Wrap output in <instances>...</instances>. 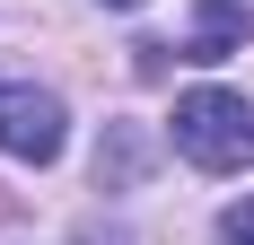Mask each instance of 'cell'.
Masks as SVG:
<instances>
[{
	"label": "cell",
	"instance_id": "obj_1",
	"mask_svg": "<svg viewBox=\"0 0 254 245\" xmlns=\"http://www.w3.org/2000/svg\"><path fill=\"white\" fill-rule=\"evenodd\" d=\"M176 149L193 167H210V175L254 167V105L237 97V88H193V97H176Z\"/></svg>",
	"mask_w": 254,
	"mask_h": 245
},
{
	"label": "cell",
	"instance_id": "obj_4",
	"mask_svg": "<svg viewBox=\"0 0 254 245\" xmlns=\"http://www.w3.org/2000/svg\"><path fill=\"white\" fill-rule=\"evenodd\" d=\"M219 245H254V193L219 210Z\"/></svg>",
	"mask_w": 254,
	"mask_h": 245
},
{
	"label": "cell",
	"instance_id": "obj_5",
	"mask_svg": "<svg viewBox=\"0 0 254 245\" xmlns=\"http://www.w3.org/2000/svg\"><path fill=\"white\" fill-rule=\"evenodd\" d=\"M105 9H140V0H105Z\"/></svg>",
	"mask_w": 254,
	"mask_h": 245
},
{
	"label": "cell",
	"instance_id": "obj_2",
	"mask_svg": "<svg viewBox=\"0 0 254 245\" xmlns=\"http://www.w3.org/2000/svg\"><path fill=\"white\" fill-rule=\"evenodd\" d=\"M62 97L44 88H0V158H18V167H53L62 158Z\"/></svg>",
	"mask_w": 254,
	"mask_h": 245
},
{
	"label": "cell",
	"instance_id": "obj_3",
	"mask_svg": "<svg viewBox=\"0 0 254 245\" xmlns=\"http://www.w3.org/2000/svg\"><path fill=\"white\" fill-rule=\"evenodd\" d=\"M246 35H254V9H246V0H202V26L184 35V61H228Z\"/></svg>",
	"mask_w": 254,
	"mask_h": 245
}]
</instances>
